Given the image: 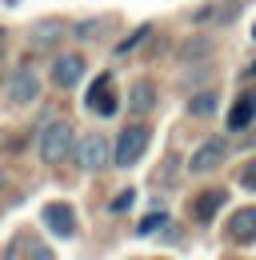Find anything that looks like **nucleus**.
<instances>
[{
  "label": "nucleus",
  "instance_id": "obj_1",
  "mask_svg": "<svg viewBox=\"0 0 256 260\" xmlns=\"http://www.w3.org/2000/svg\"><path fill=\"white\" fill-rule=\"evenodd\" d=\"M72 144H76V132H72V124H64V120L48 124V128L40 132V160H44V164L68 160V156H72Z\"/></svg>",
  "mask_w": 256,
  "mask_h": 260
},
{
  "label": "nucleus",
  "instance_id": "obj_2",
  "mask_svg": "<svg viewBox=\"0 0 256 260\" xmlns=\"http://www.w3.org/2000/svg\"><path fill=\"white\" fill-rule=\"evenodd\" d=\"M144 148H148V128H140V124H128V128L116 136V148H112V156H116V164H120V168H128V164H136L140 156H144Z\"/></svg>",
  "mask_w": 256,
  "mask_h": 260
},
{
  "label": "nucleus",
  "instance_id": "obj_3",
  "mask_svg": "<svg viewBox=\"0 0 256 260\" xmlns=\"http://www.w3.org/2000/svg\"><path fill=\"white\" fill-rule=\"evenodd\" d=\"M72 152H76V160H80V168H88V172H100V168L108 164V156H112V148H108V140H104L100 132H92V136H84L80 144H72Z\"/></svg>",
  "mask_w": 256,
  "mask_h": 260
},
{
  "label": "nucleus",
  "instance_id": "obj_4",
  "mask_svg": "<svg viewBox=\"0 0 256 260\" xmlns=\"http://www.w3.org/2000/svg\"><path fill=\"white\" fill-rule=\"evenodd\" d=\"M88 108H92L96 116H112V112L120 108V104H116V84H112L108 72L92 80V88H88Z\"/></svg>",
  "mask_w": 256,
  "mask_h": 260
},
{
  "label": "nucleus",
  "instance_id": "obj_5",
  "mask_svg": "<svg viewBox=\"0 0 256 260\" xmlns=\"http://www.w3.org/2000/svg\"><path fill=\"white\" fill-rule=\"evenodd\" d=\"M44 224L52 228L56 236H72L76 232V212H72V204H64V200H56V204H44Z\"/></svg>",
  "mask_w": 256,
  "mask_h": 260
},
{
  "label": "nucleus",
  "instance_id": "obj_6",
  "mask_svg": "<svg viewBox=\"0 0 256 260\" xmlns=\"http://www.w3.org/2000/svg\"><path fill=\"white\" fill-rule=\"evenodd\" d=\"M224 156H228V144H224V140H208V144L196 148V156H192L188 168H192V172H208V168H216Z\"/></svg>",
  "mask_w": 256,
  "mask_h": 260
},
{
  "label": "nucleus",
  "instance_id": "obj_7",
  "mask_svg": "<svg viewBox=\"0 0 256 260\" xmlns=\"http://www.w3.org/2000/svg\"><path fill=\"white\" fill-rule=\"evenodd\" d=\"M36 92H40V80H36V72H32V68H20V72L12 76V84H8V96L16 100V104L36 100Z\"/></svg>",
  "mask_w": 256,
  "mask_h": 260
},
{
  "label": "nucleus",
  "instance_id": "obj_8",
  "mask_svg": "<svg viewBox=\"0 0 256 260\" xmlns=\"http://www.w3.org/2000/svg\"><path fill=\"white\" fill-rule=\"evenodd\" d=\"M80 76H84V60H80V56H60V60L52 64V80H56L60 88L80 84Z\"/></svg>",
  "mask_w": 256,
  "mask_h": 260
},
{
  "label": "nucleus",
  "instance_id": "obj_9",
  "mask_svg": "<svg viewBox=\"0 0 256 260\" xmlns=\"http://www.w3.org/2000/svg\"><path fill=\"white\" fill-rule=\"evenodd\" d=\"M252 116H256V92H244V96L232 104V112H228V128H232V132L248 128V124H252Z\"/></svg>",
  "mask_w": 256,
  "mask_h": 260
},
{
  "label": "nucleus",
  "instance_id": "obj_10",
  "mask_svg": "<svg viewBox=\"0 0 256 260\" xmlns=\"http://www.w3.org/2000/svg\"><path fill=\"white\" fill-rule=\"evenodd\" d=\"M228 232H232V240H240V244L256 240V208H240V212L232 216Z\"/></svg>",
  "mask_w": 256,
  "mask_h": 260
},
{
  "label": "nucleus",
  "instance_id": "obj_11",
  "mask_svg": "<svg viewBox=\"0 0 256 260\" xmlns=\"http://www.w3.org/2000/svg\"><path fill=\"white\" fill-rule=\"evenodd\" d=\"M220 208H224V192H220V188H212V192H200V196H196V204H192L196 220H212Z\"/></svg>",
  "mask_w": 256,
  "mask_h": 260
},
{
  "label": "nucleus",
  "instance_id": "obj_12",
  "mask_svg": "<svg viewBox=\"0 0 256 260\" xmlns=\"http://www.w3.org/2000/svg\"><path fill=\"white\" fill-rule=\"evenodd\" d=\"M152 96H156V88H152L148 80H136V84H132V112L152 108Z\"/></svg>",
  "mask_w": 256,
  "mask_h": 260
},
{
  "label": "nucleus",
  "instance_id": "obj_13",
  "mask_svg": "<svg viewBox=\"0 0 256 260\" xmlns=\"http://www.w3.org/2000/svg\"><path fill=\"white\" fill-rule=\"evenodd\" d=\"M212 108H216V96H212V92H200V96H192V104H188L192 116H208Z\"/></svg>",
  "mask_w": 256,
  "mask_h": 260
},
{
  "label": "nucleus",
  "instance_id": "obj_14",
  "mask_svg": "<svg viewBox=\"0 0 256 260\" xmlns=\"http://www.w3.org/2000/svg\"><path fill=\"white\" fill-rule=\"evenodd\" d=\"M164 220H168L164 212H152V216H144V220H140V228H136V232H140V236H152L156 228H164Z\"/></svg>",
  "mask_w": 256,
  "mask_h": 260
},
{
  "label": "nucleus",
  "instance_id": "obj_15",
  "mask_svg": "<svg viewBox=\"0 0 256 260\" xmlns=\"http://www.w3.org/2000/svg\"><path fill=\"white\" fill-rule=\"evenodd\" d=\"M236 180H240V188H252V192H256V160H252V164H244Z\"/></svg>",
  "mask_w": 256,
  "mask_h": 260
},
{
  "label": "nucleus",
  "instance_id": "obj_16",
  "mask_svg": "<svg viewBox=\"0 0 256 260\" xmlns=\"http://www.w3.org/2000/svg\"><path fill=\"white\" fill-rule=\"evenodd\" d=\"M104 28H108V20H88V24H80L76 32H80V36H92V32H104Z\"/></svg>",
  "mask_w": 256,
  "mask_h": 260
},
{
  "label": "nucleus",
  "instance_id": "obj_17",
  "mask_svg": "<svg viewBox=\"0 0 256 260\" xmlns=\"http://www.w3.org/2000/svg\"><path fill=\"white\" fill-rule=\"evenodd\" d=\"M132 196H136V192H132V188H124V192H120L116 200H112V212H124L128 204H132Z\"/></svg>",
  "mask_w": 256,
  "mask_h": 260
},
{
  "label": "nucleus",
  "instance_id": "obj_18",
  "mask_svg": "<svg viewBox=\"0 0 256 260\" xmlns=\"http://www.w3.org/2000/svg\"><path fill=\"white\" fill-rule=\"evenodd\" d=\"M32 260H52V252H44V248H32Z\"/></svg>",
  "mask_w": 256,
  "mask_h": 260
},
{
  "label": "nucleus",
  "instance_id": "obj_19",
  "mask_svg": "<svg viewBox=\"0 0 256 260\" xmlns=\"http://www.w3.org/2000/svg\"><path fill=\"white\" fill-rule=\"evenodd\" d=\"M0 56H4V32H0Z\"/></svg>",
  "mask_w": 256,
  "mask_h": 260
},
{
  "label": "nucleus",
  "instance_id": "obj_20",
  "mask_svg": "<svg viewBox=\"0 0 256 260\" xmlns=\"http://www.w3.org/2000/svg\"><path fill=\"white\" fill-rule=\"evenodd\" d=\"M252 40H256V24H252Z\"/></svg>",
  "mask_w": 256,
  "mask_h": 260
}]
</instances>
